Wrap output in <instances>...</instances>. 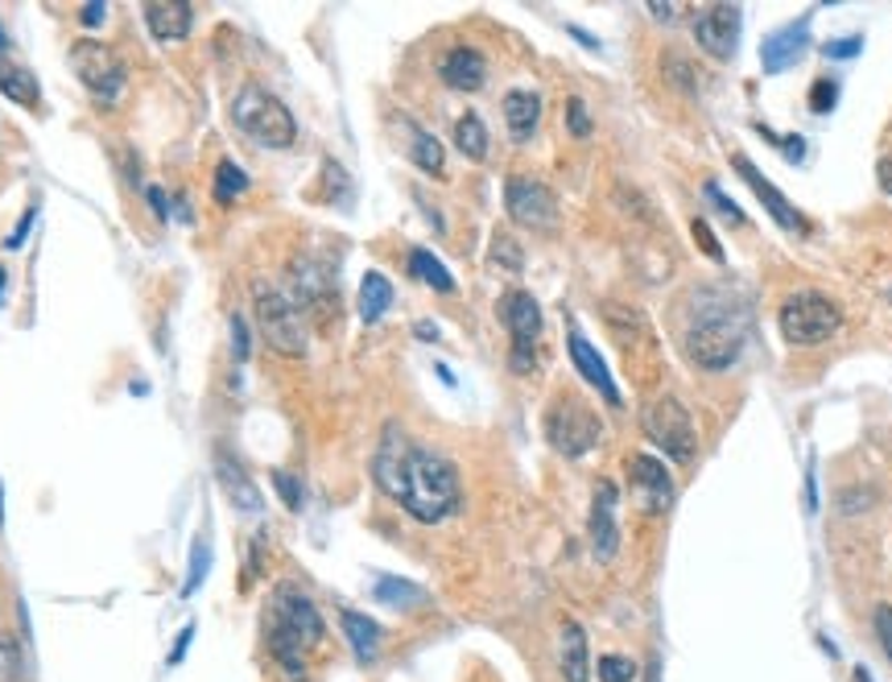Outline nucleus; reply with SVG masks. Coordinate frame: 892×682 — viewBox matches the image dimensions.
Instances as JSON below:
<instances>
[{
  "label": "nucleus",
  "instance_id": "nucleus-1",
  "mask_svg": "<svg viewBox=\"0 0 892 682\" xmlns=\"http://www.w3.org/2000/svg\"><path fill=\"white\" fill-rule=\"evenodd\" d=\"M372 476L409 517H418L426 525L442 522L459 505V472L451 468V460L418 447L397 422L385 427L380 451L372 460Z\"/></svg>",
  "mask_w": 892,
  "mask_h": 682
},
{
  "label": "nucleus",
  "instance_id": "nucleus-2",
  "mask_svg": "<svg viewBox=\"0 0 892 682\" xmlns=\"http://www.w3.org/2000/svg\"><path fill=\"white\" fill-rule=\"evenodd\" d=\"M232 120L249 141L265 145V149H290L297 141V120L282 99L249 83L240 96L232 99Z\"/></svg>",
  "mask_w": 892,
  "mask_h": 682
},
{
  "label": "nucleus",
  "instance_id": "nucleus-3",
  "mask_svg": "<svg viewBox=\"0 0 892 682\" xmlns=\"http://www.w3.org/2000/svg\"><path fill=\"white\" fill-rule=\"evenodd\" d=\"M777 323H781V335L789 344L815 348V344H827L830 335L843 327V311L830 298H822V294H810V290H806V294L785 298Z\"/></svg>",
  "mask_w": 892,
  "mask_h": 682
},
{
  "label": "nucleus",
  "instance_id": "nucleus-4",
  "mask_svg": "<svg viewBox=\"0 0 892 682\" xmlns=\"http://www.w3.org/2000/svg\"><path fill=\"white\" fill-rule=\"evenodd\" d=\"M641 427L673 463L694 460V451H699V434H694V418H690L686 406H682L678 397H658V401H649L641 413Z\"/></svg>",
  "mask_w": 892,
  "mask_h": 682
},
{
  "label": "nucleus",
  "instance_id": "nucleus-5",
  "mask_svg": "<svg viewBox=\"0 0 892 682\" xmlns=\"http://www.w3.org/2000/svg\"><path fill=\"white\" fill-rule=\"evenodd\" d=\"M256 327L265 335V344L282 356H302L306 352V327H302V315L294 311V302L277 294V290H256Z\"/></svg>",
  "mask_w": 892,
  "mask_h": 682
},
{
  "label": "nucleus",
  "instance_id": "nucleus-6",
  "mask_svg": "<svg viewBox=\"0 0 892 682\" xmlns=\"http://www.w3.org/2000/svg\"><path fill=\"white\" fill-rule=\"evenodd\" d=\"M71 66H75V75L83 80V87L99 96L104 104L120 96V87H125V71H120V59L112 54V46L104 42H95V38H78L75 46H71Z\"/></svg>",
  "mask_w": 892,
  "mask_h": 682
},
{
  "label": "nucleus",
  "instance_id": "nucleus-7",
  "mask_svg": "<svg viewBox=\"0 0 892 682\" xmlns=\"http://www.w3.org/2000/svg\"><path fill=\"white\" fill-rule=\"evenodd\" d=\"M546 430H549V443L554 451H563L566 460H575V455H587L599 439V418H595L583 401L575 397H563L546 418Z\"/></svg>",
  "mask_w": 892,
  "mask_h": 682
},
{
  "label": "nucleus",
  "instance_id": "nucleus-8",
  "mask_svg": "<svg viewBox=\"0 0 892 682\" xmlns=\"http://www.w3.org/2000/svg\"><path fill=\"white\" fill-rule=\"evenodd\" d=\"M739 344H744V327L727 323V318L694 323V327L686 332V356L699 368H711V373H720V368L736 365Z\"/></svg>",
  "mask_w": 892,
  "mask_h": 682
},
{
  "label": "nucleus",
  "instance_id": "nucleus-9",
  "mask_svg": "<svg viewBox=\"0 0 892 682\" xmlns=\"http://www.w3.org/2000/svg\"><path fill=\"white\" fill-rule=\"evenodd\" d=\"M504 207L521 228H537V232H549L554 220H558L554 191L542 187L537 178H508L504 182Z\"/></svg>",
  "mask_w": 892,
  "mask_h": 682
},
{
  "label": "nucleus",
  "instance_id": "nucleus-10",
  "mask_svg": "<svg viewBox=\"0 0 892 682\" xmlns=\"http://www.w3.org/2000/svg\"><path fill=\"white\" fill-rule=\"evenodd\" d=\"M269 625L273 629H285L290 637H297L306 650L323 641V617H318V608H314L297 587H277V596H273V612H269Z\"/></svg>",
  "mask_w": 892,
  "mask_h": 682
},
{
  "label": "nucleus",
  "instance_id": "nucleus-11",
  "mask_svg": "<svg viewBox=\"0 0 892 682\" xmlns=\"http://www.w3.org/2000/svg\"><path fill=\"white\" fill-rule=\"evenodd\" d=\"M739 13L736 4H706L703 13L694 17V38H699V46L715 59V63H727L739 46Z\"/></svg>",
  "mask_w": 892,
  "mask_h": 682
},
{
  "label": "nucleus",
  "instance_id": "nucleus-12",
  "mask_svg": "<svg viewBox=\"0 0 892 682\" xmlns=\"http://www.w3.org/2000/svg\"><path fill=\"white\" fill-rule=\"evenodd\" d=\"M628 484L641 496V508L661 513L673 501V480L658 455H628Z\"/></svg>",
  "mask_w": 892,
  "mask_h": 682
},
{
  "label": "nucleus",
  "instance_id": "nucleus-13",
  "mask_svg": "<svg viewBox=\"0 0 892 682\" xmlns=\"http://www.w3.org/2000/svg\"><path fill=\"white\" fill-rule=\"evenodd\" d=\"M616 484L599 480L595 484V501H591V550L599 563H611L620 550V525H616Z\"/></svg>",
  "mask_w": 892,
  "mask_h": 682
},
{
  "label": "nucleus",
  "instance_id": "nucleus-14",
  "mask_svg": "<svg viewBox=\"0 0 892 682\" xmlns=\"http://www.w3.org/2000/svg\"><path fill=\"white\" fill-rule=\"evenodd\" d=\"M732 166H736L739 178H744V182H748L752 191H756V199H760V203L768 207V216H773V220L781 223L785 232H806V216H801L798 207L789 203V199H785V195L777 191V187H773V182H768V178L760 175V170H756V166H752V161L744 158V154H739V158H732Z\"/></svg>",
  "mask_w": 892,
  "mask_h": 682
},
{
  "label": "nucleus",
  "instance_id": "nucleus-15",
  "mask_svg": "<svg viewBox=\"0 0 892 682\" xmlns=\"http://www.w3.org/2000/svg\"><path fill=\"white\" fill-rule=\"evenodd\" d=\"M501 323L508 327L513 344H533L542 335V306L525 290H508L501 298Z\"/></svg>",
  "mask_w": 892,
  "mask_h": 682
},
{
  "label": "nucleus",
  "instance_id": "nucleus-16",
  "mask_svg": "<svg viewBox=\"0 0 892 682\" xmlns=\"http://www.w3.org/2000/svg\"><path fill=\"white\" fill-rule=\"evenodd\" d=\"M570 360H575V368H579V377L591 389H599V397L608 401V406H620L625 397H620V389H616V381H611L608 365H604V356L595 352V344H587L579 332H570Z\"/></svg>",
  "mask_w": 892,
  "mask_h": 682
},
{
  "label": "nucleus",
  "instance_id": "nucleus-17",
  "mask_svg": "<svg viewBox=\"0 0 892 682\" xmlns=\"http://www.w3.org/2000/svg\"><path fill=\"white\" fill-rule=\"evenodd\" d=\"M141 13L157 42H178V38H187L190 25H195V9L182 4V0H149Z\"/></svg>",
  "mask_w": 892,
  "mask_h": 682
},
{
  "label": "nucleus",
  "instance_id": "nucleus-18",
  "mask_svg": "<svg viewBox=\"0 0 892 682\" xmlns=\"http://www.w3.org/2000/svg\"><path fill=\"white\" fill-rule=\"evenodd\" d=\"M439 71H442V80L451 83L454 92H480V87H484V75H487L484 54H480V50H471V46L451 50V54L439 63Z\"/></svg>",
  "mask_w": 892,
  "mask_h": 682
},
{
  "label": "nucleus",
  "instance_id": "nucleus-19",
  "mask_svg": "<svg viewBox=\"0 0 892 682\" xmlns=\"http://www.w3.org/2000/svg\"><path fill=\"white\" fill-rule=\"evenodd\" d=\"M806 42H810L806 25H785V30L768 33L765 46H760V59H765L768 75H777V71H785V66L794 63L801 50H806Z\"/></svg>",
  "mask_w": 892,
  "mask_h": 682
},
{
  "label": "nucleus",
  "instance_id": "nucleus-20",
  "mask_svg": "<svg viewBox=\"0 0 892 682\" xmlns=\"http://www.w3.org/2000/svg\"><path fill=\"white\" fill-rule=\"evenodd\" d=\"M563 679L591 682V653H587V633H583L579 620L563 625Z\"/></svg>",
  "mask_w": 892,
  "mask_h": 682
},
{
  "label": "nucleus",
  "instance_id": "nucleus-21",
  "mask_svg": "<svg viewBox=\"0 0 892 682\" xmlns=\"http://www.w3.org/2000/svg\"><path fill=\"white\" fill-rule=\"evenodd\" d=\"M504 120L513 141H529L537 120H542V96L537 92H508L504 96Z\"/></svg>",
  "mask_w": 892,
  "mask_h": 682
},
{
  "label": "nucleus",
  "instance_id": "nucleus-22",
  "mask_svg": "<svg viewBox=\"0 0 892 682\" xmlns=\"http://www.w3.org/2000/svg\"><path fill=\"white\" fill-rule=\"evenodd\" d=\"M0 96H9L21 108H38L42 99V87L33 80V71L25 63H13V59H0Z\"/></svg>",
  "mask_w": 892,
  "mask_h": 682
},
{
  "label": "nucleus",
  "instance_id": "nucleus-23",
  "mask_svg": "<svg viewBox=\"0 0 892 682\" xmlns=\"http://www.w3.org/2000/svg\"><path fill=\"white\" fill-rule=\"evenodd\" d=\"M216 480L223 484V492H228V501H232L235 508H261V492H256L249 472H244L232 455H220V460H216Z\"/></svg>",
  "mask_w": 892,
  "mask_h": 682
},
{
  "label": "nucleus",
  "instance_id": "nucleus-24",
  "mask_svg": "<svg viewBox=\"0 0 892 682\" xmlns=\"http://www.w3.org/2000/svg\"><path fill=\"white\" fill-rule=\"evenodd\" d=\"M392 306V282L385 277V273L368 270L360 282V318L372 327V323H380V315Z\"/></svg>",
  "mask_w": 892,
  "mask_h": 682
},
{
  "label": "nucleus",
  "instance_id": "nucleus-25",
  "mask_svg": "<svg viewBox=\"0 0 892 682\" xmlns=\"http://www.w3.org/2000/svg\"><path fill=\"white\" fill-rule=\"evenodd\" d=\"M339 620H344L347 641L356 646V658H360V662H372L376 646H380V625H376V620H368L364 612H344Z\"/></svg>",
  "mask_w": 892,
  "mask_h": 682
},
{
  "label": "nucleus",
  "instance_id": "nucleus-26",
  "mask_svg": "<svg viewBox=\"0 0 892 682\" xmlns=\"http://www.w3.org/2000/svg\"><path fill=\"white\" fill-rule=\"evenodd\" d=\"M409 273H413L418 282H426V286H434L439 294H451L454 290L451 270H447L434 253H426V249H413V253H409Z\"/></svg>",
  "mask_w": 892,
  "mask_h": 682
},
{
  "label": "nucleus",
  "instance_id": "nucleus-27",
  "mask_svg": "<svg viewBox=\"0 0 892 682\" xmlns=\"http://www.w3.org/2000/svg\"><path fill=\"white\" fill-rule=\"evenodd\" d=\"M454 145H459V154H468L471 161L487 158V128L475 112H468V116L454 120Z\"/></svg>",
  "mask_w": 892,
  "mask_h": 682
},
{
  "label": "nucleus",
  "instance_id": "nucleus-28",
  "mask_svg": "<svg viewBox=\"0 0 892 682\" xmlns=\"http://www.w3.org/2000/svg\"><path fill=\"white\" fill-rule=\"evenodd\" d=\"M409 158H413V166L426 170V175H434V178L442 175V145H439V137H430V133H422V128H413Z\"/></svg>",
  "mask_w": 892,
  "mask_h": 682
},
{
  "label": "nucleus",
  "instance_id": "nucleus-29",
  "mask_svg": "<svg viewBox=\"0 0 892 682\" xmlns=\"http://www.w3.org/2000/svg\"><path fill=\"white\" fill-rule=\"evenodd\" d=\"M207 571H211V538L199 534L195 546H190V567H187V579H182V596H195V591L203 587Z\"/></svg>",
  "mask_w": 892,
  "mask_h": 682
},
{
  "label": "nucleus",
  "instance_id": "nucleus-30",
  "mask_svg": "<svg viewBox=\"0 0 892 682\" xmlns=\"http://www.w3.org/2000/svg\"><path fill=\"white\" fill-rule=\"evenodd\" d=\"M376 600L392 604V608H413V604H422L426 596L418 584H406V579H380V584H376Z\"/></svg>",
  "mask_w": 892,
  "mask_h": 682
},
{
  "label": "nucleus",
  "instance_id": "nucleus-31",
  "mask_svg": "<svg viewBox=\"0 0 892 682\" xmlns=\"http://www.w3.org/2000/svg\"><path fill=\"white\" fill-rule=\"evenodd\" d=\"M249 191V175L235 166V161H220V170H216V199L220 203H232L240 195Z\"/></svg>",
  "mask_w": 892,
  "mask_h": 682
},
{
  "label": "nucleus",
  "instance_id": "nucleus-32",
  "mask_svg": "<svg viewBox=\"0 0 892 682\" xmlns=\"http://www.w3.org/2000/svg\"><path fill=\"white\" fill-rule=\"evenodd\" d=\"M492 261H496V265H504L508 273L525 270V253H521V244L508 237V232H496V237H492Z\"/></svg>",
  "mask_w": 892,
  "mask_h": 682
},
{
  "label": "nucleus",
  "instance_id": "nucleus-33",
  "mask_svg": "<svg viewBox=\"0 0 892 682\" xmlns=\"http://www.w3.org/2000/svg\"><path fill=\"white\" fill-rule=\"evenodd\" d=\"M599 682H632L637 679V662L625 658V653H608V658H599Z\"/></svg>",
  "mask_w": 892,
  "mask_h": 682
},
{
  "label": "nucleus",
  "instance_id": "nucleus-34",
  "mask_svg": "<svg viewBox=\"0 0 892 682\" xmlns=\"http://www.w3.org/2000/svg\"><path fill=\"white\" fill-rule=\"evenodd\" d=\"M703 191H706V203L715 207V211H720V216H727V220H732V223H739V228H744V223H748V220H744V211H739V207L732 203V199H727V195L720 191V182H706Z\"/></svg>",
  "mask_w": 892,
  "mask_h": 682
},
{
  "label": "nucleus",
  "instance_id": "nucleus-35",
  "mask_svg": "<svg viewBox=\"0 0 892 682\" xmlns=\"http://www.w3.org/2000/svg\"><path fill=\"white\" fill-rule=\"evenodd\" d=\"M273 484H277V492H282V501H285V508H302L306 505V496H302V480L297 476H290V472H273Z\"/></svg>",
  "mask_w": 892,
  "mask_h": 682
},
{
  "label": "nucleus",
  "instance_id": "nucleus-36",
  "mask_svg": "<svg viewBox=\"0 0 892 682\" xmlns=\"http://www.w3.org/2000/svg\"><path fill=\"white\" fill-rule=\"evenodd\" d=\"M690 237H694V244H699V249H703V253L711 256V261H723L720 240L711 237V223H706V220H694V223H690Z\"/></svg>",
  "mask_w": 892,
  "mask_h": 682
},
{
  "label": "nucleus",
  "instance_id": "nucleus-37",
  "mask_svg": "<svg viewBox=\"0 0 892 682\" xmlns=\"http://www.w3.org/2000/svg\"><path fill=\"white\" fill-rule=\"evenodd\" d=\"M877 637H880V650H884V658L892 662V608L889 604H880L877 608Z\"/></svg>",
  "mask_w": 892,
  "mask_h": 682
},
{
  "label": "nucleus",
  "instance_id": "nucleus-38",
  "mask_svg": "<svg viewBox=\"0 0 892 682\" xmlns=\"http://www.w3.org/2000/svg\"><path fill=\"white\" fill-rule=\"evenodd\" d=\"M566 125H570L575 137H587V133H591V116L583 108V99H570V104H566Z\"/></svg>",
  "mask_w": 892,
  "mask_h": 682
},
{
  "label": "nucleus",
  "instance_id": "nucleus-39",
  "mask_svg": "<svg viewBox=\"0 0 892 682\" xmlns=\"http://www.w3.org/2000/svg\"><path fill=\"white\" fill-rule=\"evenodd\" d=\"M508 368L521 373V377H529L533 368H537V360H533V344H513V352H508Z\"/></svg>",
  "mask_w": 892,
  "mask_h": 682
},
{
  "label": "nucleus",
  "instance_id": "nucleus-40",
  "mask_svg": "<svg viewBox=\"0 0 892 682\" xmlns=\"http://www.w3.org/2000/svg\"><path fill=\"white\" fill-rule=\"evenodd\" d=\"M835 92H839V87H835L830 80H818L815 92H810V108H815L818 116H822V112H830V108H835Z\"/></svg>",
  "mask_w": 892,
  "mask_h": 682
},
{
  "label": "nucleus",
  "instance_id": "nucleus-41",
  "mask_svg": "<svg viewBox=\"0 0 892 682\" xmlns=\"http://www.w3.org/2000/svg\"><path fill=\"white\" fill-rule=\"evenodd\" d=\"M232 356L244 365L249 360V323L240 315H232Z\"/></svg>",
  "mask_w": 892,
  "mask_h": 682
},
{
  "label": "nucleus",
  "instance_id": "nucleus-42",
  "mask_svg": "<svg viewBox=\"0 0 892 682\" xmlns=\"http://www.w3.org/2000/svg\"><path fill=\"white\" fill-rule=\"evenodd\" d=\"M863 42L860 38H847V42H827V59H851V54H860Z\"/></svg>",
  "mask_w": 892,
  "mask_h": 682
},
{
  "label": "nucleus",
  "instance_id": "nucleus-43",
  "mask_svg": "<svg viewBox=\"0 0 892 682\" xmlns=\"http://www.w3.org/2000/svg\"><path fill=\"white\" fill-rule=\"evenodd\" d=\"M190 641H195V625H187V629H182V633H178V641H174V650H170V667H178V662H182V658H187Z\"/></svg>",
  "mask_w": 892,
  "mask_h": 682
},
{
  "label": "nucleus",
  "instance_id": "nucleus-44",
  "mask_svg": "<svg viewBox=\"0 0 892 682\" xmlns=\"http://www.w3.org/2000/svg\"><path fill=\"white\" fill-rule=\"evenodd\" d=\"M104 17H108V4H83V9H78V21H83L87 30H95Z\"/></svg>",
  "mask_w": 892,
  "mask_h": 682
},
{
  "label": "nucleus",
  "instance_id": "nucleus-45",
  "mask_svg": "<svg viewBox=\"0 0 892 682\" xmlns=\"http://www.w3.org/2000/svg\"><path fill=\"white\" fill-rule=\"evenodd\" d=\"M30 223H33V211H25V216H21V223H17V232L4 240V249H21V240L30 237Z\"/></svg>",
  "mask_w": 892,
  "mask_h": 682
},
{
  "label": "nucleus",
  "instance_id": "nucleus-46",
  "mask_svg": "<svg viewBox=\"0 0 892 682\" xmlns=\"http://www.w3.org/2000/svg\"><path fill=\"white\" fill-rule=\"evenodd\" d=\"M806 508L815 513L818 508V492H815V463H810V472H806Z\"/></svg>",
  "mask_w": 892,
  "mask_h": 682
},
{
  "label": "nucleus",
  "instance_id": "nucleus-47",
  "mask_svg": "<svg viewBox=\"0 0 892 682\" xmlns=\"http://www.w3.org/2000/svg\"><path fill=\"white\" fill-rule=\"evenodd\" d=\"M145 195H149V207H154L157 216H166V191H157V187H149V191H145Z\"/></svg>",
  "mask_w": 892,
  "mask_h": 682
},
{
  "label": "nucleus",
  "instance_id": "nucleus-48",
  "mask_svg": "<svg viewBox=\"0 0 892 682\" xmlns=\"http://www.w3.org/2000/svg\"><path fill=\"white\" fill-rule=\"evenodd\" d=\"M877 175H880V187H884V191L892 195V158H884V161H880V170H877Z\"/></svg>",
  "mask_w": 892,
  "mask_h": 682
},
{
  "label": "nucleus",
  "instance_id": "nucleus-49",
  "mask_svg": "<svg viewBox=\"0 0 892 682\" xmlns=\"http://www.w3.org/2000/svg\"><path fill=\"white\" fill-rule=\"evenodd\" d=\"M781 149H785V154H789V158H801V154H806V145H801V137H785Z\"/></svg>",
  "mask_w": 892,
  "mask_h": 682
},
{
  "label": "nucleus",
  "instance_id": "nucleus-50",
  "mask_svg": "<svg viewBox=\"0 0 892 682\" xmlns=\"http://www.w3.org/2000/svg\"><path fill=\"white\" fill-rule=\"evenodd\" d=\"M649 13L658 17V21H673V13H678V9H673V4H649Z\"/></svg>",
  "mask_w": 892,
  "mask_h": 682
},
{
  "label": "nucleus",
  "instance_id": "nucleus-51",
  "mask_svg": "<svg viewBox=\"0 0 892 682\" xmlns=\"http://www.w3.org/2000/svg\"><path fill=\"white\" fill-rule=\"evenodd\" d=\"M418 339H439V327L434 323H418Z\"/></svg>",
  "mask_w": 892,
  "mask_h": 682
},
{
  "label": "nucleus",
  "instance_id": "nucleus-52",
  "mask_svg": "<svg viewBox=\"0 0 892 682\" xmlns=\"http://www.w3.org/2000/svg\"><path fill=\"white\" fill-rule=\"evenodd\" d=\"M856 682H872V674H868V670L860 667V670H856Z\"/></svg>",
  "mask_w": 892,
  "mask_h": 682
},
{
  "label": "nucleus",
  "instance_id": "nucleus-53",
  "mask_svg": "<svg viewBox=\"0 0 892 682\" xmlns=\"http://www.w3.org/2000/svg\"><path fill=\"white\" fill-rule=\"evenodd\" d=\"M0 298H4V270H0Z\"/></svg>",
  "mask_w": 892,
  "mask_h": 682
},
{
  "label": "nucleus",
  "instance_id": "nucleus-54",
  "mask_svg": "<svg viewBox=\"0 0 892 682\" xmlns=\"http://www.w3.org/2000/svg\"><path fill=\"white\" fill-rule=\"evenodd\" d=\"M4 46H9V38H4V30H0V50H4Z\"/></svg>",
  "mask_w": 892,
  "mask_h": 682
},
{
  "label": "nucleus",
  "instance_id": "nucleus-55",
  "mask_svg": "<svg viewBox=\"0 0 892 682\" xmlns=\"http://www.w3.org/2000/svg\"><path fill=\"white\" fill-rule=\"evenodd\" d=\"M0 522H4V505H0Z\"/></svg>",
  "mask_w": 892,
  "mask_h": 682
}]
</instances>
